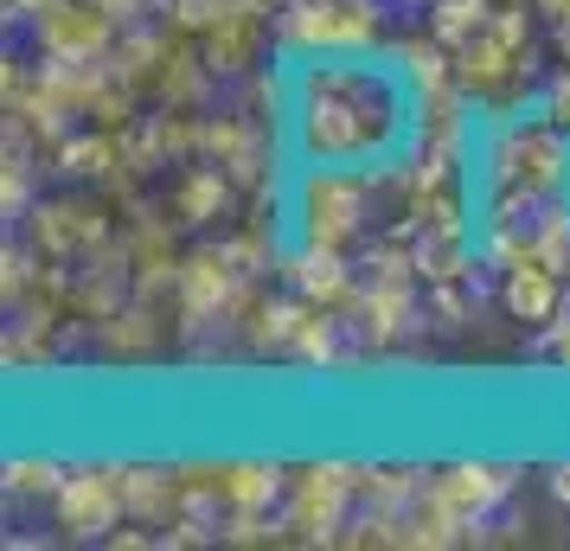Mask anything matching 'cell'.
Returning a JSON list of instances; mask_svg holds the SVG:
<instances>
[{"label": "cell", "mask_w": 570, "mask_h": 551, "mask_svg": "<svg viewBox=\"0 0 570 551\" xmlns=\"http://www.w3.org/2000/svg\"><path fill=\"white\" fill-rule=\"evenodd\" d=\"M65 462H46V455H13L7 462V494H58V481H65Z\"/></svg>", "instance_id": "15"}, {"label": "cell", "mask_w": 570, "mask_h": 551, "mask_svg": "<svg viewBox=\"0 0 570 551\" xmlns=\"http://www.w3.org/2000/svg\"><path fill=\"white\" fill-rule=\"evenodd\" d=\"M346 500H360V469L346 462H314L295 474L288 488V525L302 539H334V525L346 520Z\"/></svg>", "instance_id": "6"}, {"label": "cell", "mask_w": 570, "mask_h": 551, "mask_svg": "<svg viewBox=\"0 0 570 551\" xmlns=\"http://www.w3.org/2000/svg\"><path fill=\"white\" fill-rule=\"evenodd\" d=\"M365 167H302L295 180V237L314 250H346L365 232V199H372Z\"/></svg>", "instance_id": "2"}, {"label": "cell", "mask_w": 570, "mask_h": 551, "mask_svg": "<svg viewBox=\"0 0 570 551\" xmlns=\"http://www.w3.org/2000/svg\"><path fill=\"white\" fill-rule=\"evenodd\" d=\"M32 20H39V46L52 58H65V65H97L109 52V39H116L109 0H52Z\"/></svg>", "instance_id": "5"}, {"label": "cell", "mask_w": 570, "mask_h": 551, "mask_svg": "<svg viewBox=\"0 0 570 551\" xmlns=\"http://www.w3.org/2000/svg\"><path fill=\"white\" fill-rule=\"evenodd\" d=\"M283 129L302 167L385 174L416 148L423 97L411 71L372 52H295L283 71Z\"/></svg>", "instance_id": "1"}, {"label": "cell", "mask_w": 570, "mask_h": 551, "mask_svg": "<svg viewBox=\"0 0 570 551\" xmlns=\"http://www.w3.org/2000/svg\"><path fill=\"white\" fill-rule=\"evenodd\" d=\"M52 513H58V532H71V539H109L116 520H129L122 469H71L58 481Z\"/></svg>", "instance_id": "4"}, {"label": "cell", "mask_w": 570, "mask_h": 551, "mask_svg": "<svg viewBox=\"0 0 570 551\" xmlns=\"http://www.w3.org/2000/svg\"><path fill=\"white\" fill-rule=\"evenodd\" d=\"M532 7H539V13H551V20H564V13H570V0H532Z\"/></svg>", "instance_id": "17"}, {"label": "cell", "mask_w": 570, "mask_h": 551, "mask_svg": "<svg viewBox=\"0 0 570 551\" xmlns=\"http://www.w3.org/2000/svg\"><path fill=\"white\" fill-rule=\"evenodd\" d=\"M488 13H493V0H430V39H442L455 52V46H468L474 32L488 27Z\"/></svg>", "instance_id": "14"}, {"label": "cell", "mask_w": 570, "mask_h": 551, "mask_svg": "<svg viewBox=\"0 0 570 551\" xmlns=\"http://www.w3.org/2000/svg\"><path fill=\"white\" fill-rule=\"evenodd\" d=\"M558 58H564V65H570V13H564V20H558Z\"/></svg>", "instance_id": "18"}, {"label": "cell", "mask_w": 570, "mask_h": 551, "mask_svg": "<svg viewBox=\"0 0 570 551\" xmlns=\"http://www.w3.org/2000/svg\"><path fill=\"white\" fill-rule=\"evenodd\" d=\"M288 289L308 295L314 308H334V302H346V295H353L346 250H314V244H302V250L288 257Z\"/></svg>", "instance_id": "11"}, {"label": "cell", "mask_w": 570, "mask_h": 551, "mask_svg": "<svg viewBox=\"0 0 570 551\" xmlns=\"http://www.w3.org/2000/svg\"><path fill=\"white\" fill-rule=\"evenodd\" d=\"M218 481H225L232 513H269L283 500V469L276 462H218Z\"/></svg>", "instance_id": "13"}, {"label": "cell", "mask_w": 570, "mask_h": 551, "mask_svg": "<svg viewBox=\"0 0 570 551\" xmlns=\"http://www.w3.org/2000/svg\"><path fill=\"white\" fill-rule=\"evenodd\" d=\"M551 494L570 506V462H558V469H551Z\"/></svg>", "instance_id": "16"}, {"label": "cell", "mask_w": 570, "mask_h": 551, "mask_svg": "<svg viewBox=\"0 0 570 551\" xmlns=\"http://www.w3.org/2000/svg\"><path fill=\"white\" fill-rule=\"evenodd\" d=\"M430 494H436L462 525H481L500 500L513 494V469H500V462H455V469H442L436 481H430Z\"/></svg>", "instance_id": "7"}, {"label": "cell", "mask_w": 570, "mask_h": 551, "mask_svg": "<svg viewBox=\"0 0 570 551\" xmlns=\"http://www.w3.org/2000/svg\"><path fill=\"white\" fill-rule=\"evenodd\" d=\"M32 244L39 257H78V250H97L104 244V211L90 199H39L32 206Z\"/></svg>", "instance_id": "9"}, {"label": "cell", "mask_w": 570, "mask_h": 551, "mask_svg": "<svg viewBox=\"0 0 570 551\" xmlns=\"http://www.w3.org/2000/svg\"><path fill=\"white\" fill-rule=\"evenodd\" d=\"M257 39H263V0H250V7H237L232 20H218L206 32V71L212 78L250 71L257 65Z\"/></svg>", "instance_id": "10"}, {"label": "cell", "mask_w": 570, "mask_h": 551, "mask_svg": "<svg viewBox=\"0 0 570 551\" xmlns=\"http://www.w3.org/2000/svg\"><path fill=\"white\" fill-rule=\"evenodd\" d=\"M276 32L288 52H372L379 7L372 0H288Z\"/></svg>", "instance_id": "3"}, {"label": "cell", "mask_w": 570, "mask_h": 551, "mask_svg": "<svg viewBox=\"0 0 570 551\" xmlns=\"http://www.w3.org/2000/svg\"><path fill=\"white\" fill-rule=\"evenodd\" d=\"M167 206H174L180 225H212L218 211L232 206V174H225V167H180Z\"/></svg>", "instance_id": "12"}, {"label": "cell", "mask_w": 570, "mask_h": 551, "mask_svg": "<svg viewBox=\"0 0 570 551\" xmlns=\"http://www.w3.org/2000/svg\"><path fill=\"white\" fill-rule=\"evenodd\" d=\"M564 283L570 276H558L551 263L539 257H519L513 269H500V308L513 321H525V327H551V321L564 315Z\"/></svg>", "instance_id": "8"}]
</instances>
